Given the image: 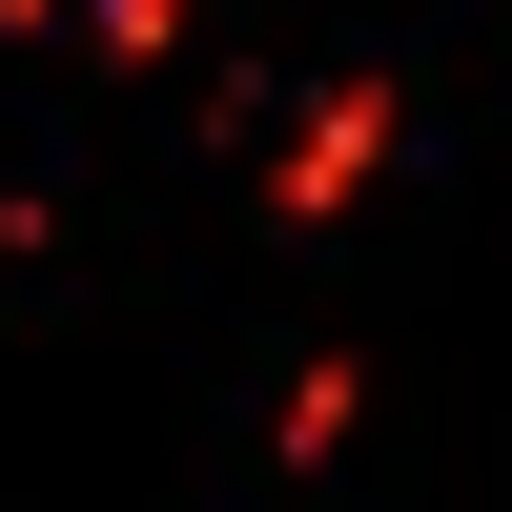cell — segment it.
Segmentation results:
<instances>
[{
    "label": "cell",
    "instance_id": "6da1fadb",
    "mask_svg": "<svg viewBox=\"0 0 512 512\" xmlns=\"http://www.w3.org/2000/svg\"><path fill=\"white\" fill-rule=\"evenodd\" d=\"M41 21H62V0H41Z\"/></svg>",
    "mask_w": 512,
    "mask_h": 512
}]
</instances>
